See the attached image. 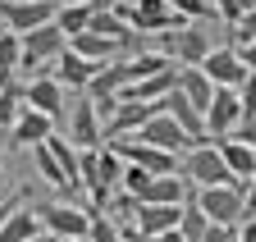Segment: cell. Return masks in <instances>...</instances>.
<instances>
[{
  "label": "cell",
  "instance_id": "cell-13",
  "mask_svg": "<svg viewBox=\"0 0 256 242\" xmlns=\"http://www.w3.org/2000/svg\"><path fill=\"white\" fill-rule=\"evenodd\" d=\"M50 133H55V124H50V119L23 105V110H18V119L10 124V146H42Z\"/></svg>",
  "mask_w": 256,
  "mask_h": 242
},
{
  "label": "cell",
  "instance_id": "cell-1",
  "mask_svg": "<svg viewBox=\"0 0 256 242\" xmlns=\"http://www.w3.org/2000/svg\"><path fill=\"white\" fill-rule=\"evenodd\" d=\"M178 178H183L188 188H197V192H206V188H229V183H234V174L224 169L215 142H197V146H188L183 156H178Z\"/></svg>",
  "mask_w": 256,
  "mask_h": 242
},
{
  "label": "cell",
  "instance_id": "cell-22",
  "mask_svg": "<svg viewBox=\"0 0 256 242\" xmlns=\"http://www.w3.org/2000/svg\"><path fill=\"white\" fill-rule=\"evenodd\" d=\"M96 9H101V5H60V9H55V27L64 32V41H74V37H82Z\"/></svg>",
  "mask_w": 256,
  "mask_h": 242
},
{
  "label": "cell",
  "instance_id": "cell-21",
  "mask_svg": "<svg viewBox=\"0 0 256 242\" xmlns=\"http://www.w3.org/2000/svg\"><path fill=\"white\" fill-rule=\"evenodd\" d=\"M178 92H183V101L197 110V114H206V105H210V96H215V87L202 78V69H178Z\"/></svg>",
  "mask_w": 256,
  "mask_h": 242
},
{
  "label": "cell",
  "instance_id": "cell-27",
  "mask_svg": "<svg viewBox=\"0 0 256 242\" xmlns=\"http://www.w3.org/2000/svg\"><path fill=\"white\" fill-rule=\"evenodd\" d=\"M87 242H119V224L106 210H87Z\"/></svg>",
  "mask_w": 256,
  "mask_h": 242
},
{
  "label": "cell",
  "instance_id": "cell-38",
  "mask_svg": "<svg viewBox=\"0 0 256 242\" xmlns=\"http://www.w3.org/2000/svg\"><path fill=\"white\" fill-rule=\"evenodd\" d=\"M234 50H238V59H242V69L256 73V41H252V46H234Z\"/></svg>",
  "mask_w": 256,
  "mask_h": 242
},
{
  "label": "cell",
  "instance_id": "cell-24",
  "mask_svg": "<svg viewBox=\"0 0 256 242\" xmlns=\"http://www.w3.org/2000/svg\"><path fill=\"white\" fill-rule=\"evenodd\" d=\"M32 165H37V174L46 178V183H50V188H60L64 197H69V192H78V188L69 183V174H64V169H60V160L50 156V151H46V146H32Z\"/></svg>",
  "mask_w": 256,
  "mask_h": 242
},
{
  "label": "cell",
  "instance_id": "cell-29",
  "mask_svg": "<svg viewBox=\"0 0 256 242\" xmlns=\"http://www.w3.org/2000/svg\"><path fill=\"white\" fill-rule=\"evenodd\" d=\"M151 178H156V174H146V169H138V165H124V174H119V188H124V197L142 201V197H146V188H151Z\"/></svg>",
  "mask_w": 256,
  "mask_h": 242
},
{
  "label": "cell",
  "instance_id": "cell-36",
  "mask_svg": "<svg viewBox=\"0 0 256 242\" xmlns=\"http://www.w3.org/2000/svg\"><path fill=\"white\" fill-rule=\"evenodd\" d=\"M23 201H28V192H10V197H0V224H5V220H10V210L23 206Z\"/></svg>",
  "mask_w": 256,
  "mask_h": 242
},
{
  "label": "cell",
  "instance_id": "cell-32",
  "mask_svg": "<svg viewBox=\"0 0 256 242\" xmlns=\"http://www.w3.org/2000/svg\"><path fill=\"white\" fill-rule=\"evenodd\" d=\"M238 105H242V124L256 119V73H247V82L238 87Z\"/></svg>",
  "mask_w": 256,
  "mask_h": 242
},
{
  "label": "cell",
  "instance_id": "cell-44",
  "mask_svg": "<svg viewBox=\"0 0 256 242\" xmlns=\"http://www.w3.org/2000/svg\"><path fill=\"white\" fill-rule=\"evenodd\" d=\"M74 242H87V238H74Z\"/></svg>",
  "mask_w": 256,
  "mask_h": 242
},
{
  "label": "cell",
  "instance_id": "cell-5",
  "mask_svg": "<svg viewBox=\"0 0 256 242\" xmlns=\"http://www.w3.org/2000/svg\"><path fill=\"white\" fill-rule=\"evenodd\" d=\"M114 14L138 32H170V27H183V18L170 14L165 0H124V5H114Z\"/></svg>",
  "mask_w": 256,
  "mask_h": 242
},
{
  "label": "cell",
  "instance_id": "cell-19",
  "mask_svg": "<svg viewBox=\"0 0 256 242\" xmlns=\"http://www.w3.org/2000/svg\"><path fill=\"white\" fill-rule=\"evenodd\" d=\"M183 201H188V183L178 174H156L142 197V206H183Z\"/></svg>",
  "mask_w": 256,
  "mask_h": 242
},
{
  "label": "cell",
  "instance_id": "cell-4",
  "mask_svg": "<svg viewBox=\"0 0 256 242\" xmlns=\"http://www.w3.org/2000/svg\"><path fill=\"white\" fill-rule=\"evenodd\" d=\"M55 18V0H0V32L28 37L32 27H46Z\"/></svg>",
  "mask_w": 256,
  "mask_h": 242
},
{
  "label": "cell",
  "instance_id": "cell-3",
  "mask_svg": "<svg viewBox=\"0 0 256 242\" xmlns=\"http://www.w3.org/2000/svg\"><path fill=\"white\" fill-rule=\"evenodd\" d=\"M64 46H69V41H64V32H60V27H55V18L46 23V27H32V32L28 37H18V69L23 73H42L46 64H55V59L64 55Z\"/></svg>",
  "mask_w": 256,
  "mask_h": 242
},
{
  "label": "cell",
  "instance_id": "cell-6",
  "mask_svg": "<svg viewBox=\"0 0 256 242\" xmlns=\"http://www.w3.org/2000/svg\"><path fill=\"white\" fill-rule=\"evenodd\" d=\"M192 206L206 215V224H242V183H229V188H206L192 197Z\"/></svg>",
  "mask_w": 256,
  "mask_h": 242
},
{
  "label": "cell",
  "instance_id": "cell-16",
  "mask_svg": "<svg viewBox=\"0 0 256 242\" xmlns=\"http://www.w3.org/2000/svg\"><path fill=\"white\" fill-rule=\"evenodd\" d=\"M178 210L183 206H138L133 210V229L146 233V238H160V233H170L178 224Z\"/></svg>",
  "mask_w": 256,
  "mask_h": 242
},
{
  "label": "cell",
  "instance_id": "cell-31",
  "mask_svg": "<svg viewBox=\"0 0 256 242\" xmlns=\"http://www.w3.org/2000/svg\"><path fill=\"white\" fill-rule=\"evenodd\" d=\"M210 5H215V14H220L224 23L234 27V23H238V18H242V14L252 9V0H210Z\"/></svg>",
  "mask_w": 256,
  "mask_h": 242
},
{
  "label": "cell",
  "instance_id": "cell-12",
  "mask_svg": "<svg viewBox=\"0 0 256 242\" xmlns=\"http://www.w3.org/2000/svg\"><path fill=\"white\" fill-rule=\"evenodd\" d=\"M74 142V151H101L106 142H101V124H96V110H92V101H78L74 105V114H69V133H64Z\"/></svg>",
  "mask_w": 256,
  "mask_h": 242
},
{
  "label": "cell",
  "instance_id": "cell-20",
  "mask_svg": "<svg viewBox=\"0 0 256 242\" xmlns=\"http://www.w3.org/2000/svg\"><path fill=\"white\" fill-rule=\"evenodd\" d=\"M69 50H74V55H82L87 64H114V59L124 55V46H114V41H106V37H92V32L74 37V41H69Z\"/></svg>",
  "mask_w": 256,
  "mask_h": 242
},
{
  "label": "cell",
  "instance_id": "cell-26",
  "mask_svg": "<svg viewBox=\"0 0 256 242\" xmlns=\"http://www.w3.org/2000/svg\"><path fill=\"white\" fill-rule=\"evenodd\" d=\"M18 110H23V82H5V87H0V128H5V133L18 119Z\"/></svg>",
  "mask_w": 256,
  "mask_h": 242
},
{
  "label": "cell",
  "instance_id": "cell-25",
  "mask_svg": "<svg viewBox=\"0 0 256 242\" xmlns=\"http://www.w3.org/2000/svg\"><path fill=\"white\" fill-rule=\"evenodd\" d=\"M174 233L183 238V242H202L206 238V215L192 201H183V210H178V224H174Z\"/></svg>",
  "mask_w": 256,
  "mask_h": 242
},
{
  "label": "cell",
  "instance_id": "cell-43",
  "mask_svg": "<svg viewBox=\"0 0 256 242\" xmlns=\"http://www.w3.org/2000/svg\"><path fill=\"white\" fill-rule=\"evenodd\" d=\"M0 192H5V165H0Z\"/></svg>",
  "mask_w": 256,
  "mask_h": 242
},
{
  "label": "cell",
  "instance_id": "cell-45",
  "mask_svg": "<svg viewBox=\"0 0 256 242\" xmlns=\"http://www.w3.org/2000/svg\"><path fill=\"white\" fill-rule=\"evenodd\" d=\"M252 5H256V0H252Z\"/></svg>",
  "mask_w": 256,
  "mask_h": 242
},
{
  "label": "cell",
  "instance_id": "cell-37",
  "mask_svg": "<svg viewBox=\"0 0 256 242\" xmlns=\"http://www.w3.org/2000/svg\"><path fill=\"white\" fill-rule=\"evenodd\" d=\"M234 137H238L242 146H252V151H256V119H247V124H238V133H234Z\"/></svg>",
  "mask_w": 256,
  "mask_h": 242
},
{
  "label": "cell",
  "instance_id": "cell-28",
  "mask_svg": "<svg viewBox=\"0 0 256 242\" xmlns=\"http://www.w3.org/2000/svg\"><path fill=\"white\" fill-rule=\"evenodd\" d=\"M18 37L14 32H0V87L5 82H14V69H18Z\"/></svg>",
  "mask_w": 256,
  "mask_h": 242
},
{
  "label": "cell",
  "instance_id": "cell-11",
  "mask_svg": "<svg viewBox=\"0 0 256 242\" xmlns=\"http://www.w3.org/2000/svg\"><path fill=\"white\" fill-rule=\"evenodd\" d=\"M23 105L28 110H37V114H46L50 124H60L64 119V87L55 82V78H32V82H23Z\"/></svg>",
  "mask_w": 256,
  "mask_h": 242
},
{
  "label": "cell",
  "instance_id": "cell-14",
  "mask_svg": "<svg viewBox=\"0 0 256 242\" xmlns=\"http://www.w3.org/2000/svg\"><path fill=\"white\" fill-rule=\"evenodd\" d=\"M96 69H106V64H87L82 55H74L69 46H64V55L55 59V82L64 87V92H69V87H74V92H82V87L96 78Z\"/></svg>",
  "mask_w": 256,
  "mask_h": 242
},
{
  "label": "cell",
  "instance_id": "cell-8",
  "mask_svg": "<svg viewBox=\"0 0 256 242\" xmlns=\"http://www.w3.org/2000/svg\"><path fill=\"white\" fill-rule=\"evenodd\" d=\"M206 133L215 137V142H224V137H234L238 133V124H242V105H238V92H229V87H215V96H210V105H206ZM206 137V142H210Z\"/></svg>",
  "mask_w": 256,
  "mask_h": 242
},
{
  "label": "cell",
  "instance_id": "cell-18",
  "mask_svg": "<svg viewBox=\"0 0 256 242\" xmlns=\"http://www.w3.org/2000/svg\"><path fill=\"white\" fill-rule=\"evenodd\" d=\"M42 233V220H37V210H32L28 201L10 210V220L0 224V242H28V238H37Z\"/></svg>",
  "mask_w": 256,
  "mask_h": 242
},
{
  "label": "cell",
  "instance_id": "cell-41",
  "mask_svg": "<svg viewBox=\"0 0 256 242\" xmlns=\"http://www.w3.org/2000/svg\"><path fill=\"white\" fill-rule=\"evenodd\" d=\"M5 146H10V133H5V128H0V156H5Z\"/></svg>",
  "mask_w": 256,
  "mask_h": 242
},
{
  "label": "cell",
  "instance_id": "cell-9",
  "mask_svg": "<svg viewBox=\"0 0 256 242\" xmlns=\"http://www.w3.org/2000/svg\"><path fill=\"white\" fill-rule=\"evenodd\" d=\"M202 78L210 87H229V92H238V87L247 82V69L234 46H210V55L202 59Z\"/></svg>",
  "mask_w": 256,
  "mask_h": 242
},
{
  "label": "cell",
  "instance_id": "cell-40",
  "mask_svg": "<svg viewBox=\"0 0 256 242\" xmlns=\"http://www.w3.org/2000/svg\"><path fill=\"white\" fill-rule=\"evenodd\" d=\"M60 5H101V0H55V9Z\"/></svg>",
  "mask_w": 256,
  "mask_h": 242
},
{
  "label": "cell",
  "instance_id": "cell-15",
  "mask_svg": "<svg viewBox=\"0 0 256 242\" xmlns=\"http://www.w3.org/2000/svg\"><path fill=\"white\" fill-rule=\"evenodd\" d=\"M215 151H220L224 169L234 174V183H247V178H256V151H252V146H242L238 137H224V142H215Z\"/></svg>",
  "mask_w": 256,
  "mask_h": 242
},
{
  "label": "cell",
  "instance_id": "cell-10",
  "mask_svg": "<svg viewBox=\"0 0 256 242\" xmlns=\"http://www.w3.org/2000/svg\"><path fill=\"white\" fill-rule=\"evenodd\" d=\"M138 142H146V146H156V151H165V156H183V151L192 146L174 119H170V114H160V105H156V114L146 119V124L138 128Z\"/></svg>",
  "mask_w": 256,
  "mask_h": 242
},
{
  "label": "cell",
  "instance_id": "cell-17",
  "mask_svg": "<svg viewBox=\"0 0 256 242\" xmlns=\"http://www.w3.org/2000/svg\"><path fill=\"white\" fill-rule=\"evenodd\" d=\"M87 32H92V37H106V41H114V46H124V50L133 46V27H128V23H124V18L114 14V9H106V5L92 14Z\"/></svg>",
  "mask_w": 256,
  "mask_h": 242
},
{
  "label": "cell",
  "instance_id": "cell-34",
  "mask_svg": "<svg viewBox=\"0 0 256 242\" xmlns=\"http://www.w3.org/2000/svg\"><path fill=\"white\" fill-rule=\"evenodd\" d=\"M202 242H238V229L234 224H206V238Z\"/></svg>",
  "mask_w": 256,
  "mask_h": 242
},
{
  "label": "cell",
  "instance_id": "cell-42",
  "mask_svg": "<svg viewBox=\"0 0 256 242\" xmlns=\"http://www.w3.org/2000/svg\"><path fill=\"white\" fill-rule=\"evenodd\" d=\"M28 242H55V238L50 233H37V238H28Z\"/></svg>",
  "mask_w": 256,
  "mask_h": 242
},
{
  "label": "cell",
  "instance_id": "cell-2",
  "mask_svg": "<svg viewBox=\"0 0 256 242\" xmlns=\"http://www.w3.org/2000/svg\"><path fill=\"white\" fill-rule=\"evenodd\" d=\"M160 55H165L174 69H202V59L210 55V32L202 23L170 27V32H160Z\"/></svg>",
  "mask_w": 256,
  "mask_h": 242
},
{
  "label": "cell",
  "instance_id": "cell-33",
  "mask_svg": "<svg viewBox=\"0 0 256 242\" xmlns=\"http://www.w3.org/2000/svg\"><path fill=\"white\" fill-rule=\"evenodd\" d=\"M234 41H238V46H252V41H256V5L234 23Z\"/></svg>",
  "mask_w": 256,
  "mask_h": 242
},
{
  "label": "cell",
  "instance_id": "cell-30",
  "mask_svg": "<svg viewBox=\"0 0 256 242\" xmlns=\"http://www.w3.org/2000/svg\"><path fill=\"white\" fill-rule=\"evenodd\" d=\"M165 5H170V14L183 18V23H202V18H210V0H165Z\"/></svg>",
  "mask_w": 256,
  "mask_h": 242
},
{
  "label": "cell",
  "instance_id": "cell-35",
  "mask_svg": "<svg viewBox=\"0 0 256 242\" xmlns=\"http://www.w3.org/2000/svg\"><path fill=\"white\" fill-rule=\"evenodd\" d=\"M242 220H256V178L242 183Z\"/></svg>",
  "mask_w": 256,
  "mask_h": 242
},
{
  "label": "cell",
  "instance_id": "cell-23",
  "mask_svg": "<svg viewBox=\"0 0 256 242\" xmlns=\"http://www.w3.org/2000/svg\"><path fill=\"white\" fill-rule=\"evenodd\" d=\"M124 69H128V87L133 82H142V78H156V73H165V69H174L160 50H138L133 59H124Z\"/></svg>",
  "mask_w": 256,
  "mask_h": 242
},
{
  "label": "cell",
  "instance_id": "cell-7",
  "mask_svg": "<svg viewBox=\"0 0 256 242\" xmlns=\"http://www.w3.org/2000/svg\"><path fill=\"white\" fill-rule=\"evenodd\" d=\"M37 220H42V233H50L55 242L87 238V206L55 201V206H42V210H37Z\"/></svg>",
  "mask_w": 256,
  "mask_h": 242
},
{
  "label": "cell",
  "instance_id": "cell-39",
  "mask_svg": "<svg viewBox=\"0 0 256 242\" xmlns=\"http://www.w3.org/2000/svg\"><path fill=\"white\" fill-rule=\"evenodd\" d=\"M238 242H256V220H242L238 224Z\"/></svg>",
  "mask_w": 256,
  "mask_h": 242
}]
</instances>
